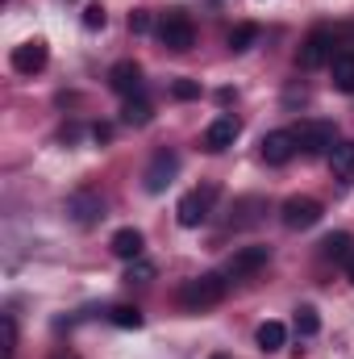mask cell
I'll return each mask as SVG.
<instances>
[{
	"mask_svg": "<svg viewBox=\"0 0 354 359\" xmlns=\"http://www.w3.org/2000/svg\"><path fill=\"white\" fill-rule=\"evenodd\" d=\"M150 276H155V268H150L146 259H134L129 271H125V280H150Z\"/></svg>",
	"mask_w": 354,
	"mask_h": 359,
	"instance_id": "cell-26",
	"label": "cell"
},
{
	"mask_svg": "<svg viewBox=\"0 0 354 359\" xmlns=\"http://www.w3.org/2000/svg\"><path fill=\"white\" fill-rule=\"evenodd\" d=\"M113 255L117 259H125V264H134V259H142V230H134V226H125V230H117L113 234Z\"/></svg>",
	"mask_w": 354,
	"mask_h": 359,
	"instance_id": "cell-14",
	"label": "cell"
},
{
	"mask_svg": "<svg viewBox=\"0 0 354 359\" xmlns=\"http://www.w3.org/2000/svg\"><path fill=\"white\" fill-rule=\"evenodd\" d=\"M176 172H179V155L176 151H159L155 159H150V168H146V192H163L171 180H176Z\"/></svg>",
	"mask_w": 354,
	"mask_h": 359,
	"instance_id": "cell-11",
	"label": "cell"
},
{
	"mask_svg": "<svg viewBox=\"0 0 354 359\" xmlns=\"http://www.w3.org/2000/svg\"><path fill=\"white\" fill-rule=\"evenodd\" d=\"M255 42H259V25L242 21V25H234V29H229V50H238V55H242V50H250Z\"/></svg>",
	"mask_w": 354,
	"mask_h": 359,
	"instance_id": "cell-19",
	"label": "cell"
},
{
	"mask_svg": "<svg viewBox=\"0 0 354 359\" xmlns=\"http://www.w3.org/2000/svg\"><path fill=\"white\" fill-rule=\"evenodd\" d=\"M67 217H71L76 226H96V222L104 217V201H100V192H92V188L71 192V196H67Z\"/></svg>",
	"mask_w": 354,
	"mask_h": 359,
	"instance_id": "cell-6",
	"label": "cell"
},
{
	"mask_svg": "<svg viewBox=\"0 0 354 359\" xmlns=\"http://www.w3.org/2000/svg\"><path fill=\"white\" fill-rule=\"evenodd\" d=\"M108 88L121 92V96H134V92L142 88V67H138L134 59L113 63V72H108Z\"/></svg>",
	"mask_w": 354,
	"mask_h": 359,
	"instance_id": "cell-13",
	"label": "cell"
},
{
	"mask_svg": "<svg viewBox=\"0 0 354 359\" xmlns=\"http://www.w3.org/2000/svg\"><path fill=\"white\" fill-rule=\"evenodd\" d=\"M46 42L42 38H34V42H21V46H13V72H21V76H34V72H42L46 67Z\"/></svg>",
	"mask_w": 354,
	"mask_h": 359,
	"instance_id": "cell-10",
	"label": "cell"
},
{
	"mask_svg": "<svg viewBox=\"0 0 354 359\" xmlns=\"http://www.w3.org/2000/svg\"><path fill=\"white\" fill-rule=\"evenodd\" d=\"M104 21H108V17H104L100 4H88V8H84V29H104Z\"/></svg>",
	"mask_w": 354,
	"mask_h": 359,
	"instance_id": "cell-25",
	"label": "cell"
},
{
	"mask_svg": "<svg viewBox=\"0 0 354 359\" xmlns=\"http://www.w3.org/2000/svg\"><path fill=\"white\" fill-rule=\"evenodd\" d=\"M225 301V280L221 276H192V280H183L179 284V305L183 309H192V313H200V309H213V305H221Z\"/></svg>",
	"mask_w": 354,
	"mask_h": 359,
	"instance_id": "cell-1",
	"label": "cell"
},
{
	"mask_svg": "<svg viewBox=\"0 0 354 359\" xmlns=\"http://www.w3.org/2000/svg\"><path fill=\"white\" fill-rule=\"evenodd\" d=\"M150 113H155V109H150L142 96H129V100H125V109H121V121H125V126H146V121H150Z\"/></svg>",
	"mask_w": 354,
	"mask_h": 359,
	"instance_id": "cell-20",
	"label": "cell"
},
{
	"mask_svg": "<svg viewBox=\"0 0 354 359\" xmlns=\"http://www.w3.org/2000/svg\"><path fill=\"white\" fill-rule=\"evenodd\" d=\"M330 59H334V34H330V29H313V34L300 42V50H296V63H300L304 72L330 67Z\"/></svg>",
	"mask_w": 354,
	"mask_h": 359,
	"instance_id": "cell-4",
	"label": "cell"
},
{
	"mask_svg": "<svg viewBox=\"0 0 354 359\" xmlns=\"http://www.w3.org/2000/svg\"><path fill=\"white\" fill-rule=\"evenodd\" d=\"M263 159L271 163V168H283L296 151H300V142H296V134L292 130H271V134H263Z\"/></svg>",
	"mask_w": 354,
	"mask_h": 359,
	"instance_id": "cell-9",
	"label": "cell"
},
{
	"mask_svg": "<svg viewBox=\"0 0 354 359\" xmlns=\"http://www.w3.org/2000/svg\"><path fill=\"white\" fill-rule=\"evenodd\" d=\"M296 330H300L304 339H313V334L321 330V318H317L313 305H300V309H296Z\"/></svg>",
	"mask_w": 354,
	"mask_h": 359,
	"instance_id": "cell-22",
	"label": "cell"
},
{
	"mask_svg": "<svg viewBox=\"0 0 354 359\" xmlns=\"http://www.w3.org/2000/svg\"><path fill=\"white\" fill-rule=\"evenodd\" d=\"M255 339H259V351H267V355H271V351H279V347L288 343V330H283V322H263Z\"/></svg>",
	"mask_w": 354,
	"mask_h": 359,
	"instance_id": "cell-17",
	"label": "cell"
},
{
	"mask_svg": "<svg viewBox=\"0 0 354 359\" xmlns=\"http://www.w3.org/2000/svg\"><path fill=\"white\" fill-rule=\"evenodd\" d=\"M267 259H271V247H242V251H234V255H229L225 276H234V280H242V276H255V271L263 268Z\"/></svg>",
	"mask_w": 354,
	"mask_h": 359,
	"instance_id": "cell-12",
	"label": "cell"
},
{
	"mask_svg": "<svg viewBox=\"0 0 354 359\" xmlns=\"http://www.w3.org/2000/svg\"><path fill=\"white\" fill-rule=\"evenodd\" d=\"M292 134H296L300 151H309V155H317V151H334V121H300Z\"/></svg>",
	"mask_w": 354,
	"mask_h": 359,
	"instance_id": "cell-7",
	"label": "cell"
},
{
	"mask_svg": "<svg viewBox=\"0 0 354 359\" xmlns=\"http://www.w3.org/2000/svg\"><path fill=\"white\" fill-rule=\"evenodd\" d=\"M217 184H204V188H192L187 196H179V205H176V217H179V226L183 230H196L208 213H213V201H217Z\"/></svg>",
	"mask_w": 354,
	"mask_h": 359,
	"instance_id": "cell-2",
	"label": "cell"
},
{
	"mask_svg": "<svg viewBox=\"0 0 354 359\" xmlns=\"http://www.w3.org/2000/svg\"><path fill=\"white\" fill-rule=\"evenodd\" d=\"M129 29L134 34H146L150 29V13H129Z\"/></svg>",
	"mask_w": 354,
	"mask_h": 359,
	"instance_id": "cell-27",
	"label": "cell"
},
{
	"mask_svg": "<svg viewBox=\"0 0 354 359\" xmlns=\"http://www.w3.org/2000/svg\"><path fill=\"white\" fill-rule=\"evenodd\" d=\"M159 38H163V46L167 50H192V42H196V25H192V17L187 13H163V21H159Z\"/></svg>",
	"mask_w": 354,
	"mask_h": 359,
	"instance_id": "cell-3",
	"label": "cell"
},
{
	"mask_svg": "<svg viewBox=\"0 0 354 359\" xmlns=\"http://www.w3.org/2000/svg\"><path fill=\"white\" fill-rule=\"evenodd\" d=\"M321 255H325L330 264H351L354 259V238L351 234H330V238L321 243Z\"/></svg>",
	"mask_w": 354,
	"mask_h": 359,
	"instance_id": "cell-16",
	"label": "cell"
},
{
	"mask_svg": "<svg viewBox=\"0 0 354 359\" xmlns=\"http://www.w3.org/2000/svg\"><path fill=\"white\" fill-rule=\"evenodd\" d=\"M238 134H242V126H238V117H217L208 130H204V138H200V147L208 151V155H221V151H229L234 142H238Z\"/></svg>",
	"mask_w": 354,
	"mask_h": 359,
	"instance_id": "cell-8",
	"label": "cell"
},
{
	"mask_svg": "<svg viewBox=\"0 0 354 359\" xmlns=\"http://www.w3.org/2000/svg\"><path fill=\"white\" fill-rule=\"evenodd\" d=\"M346 271H351V284H354V259H351V264H346Z\"/></svg>",
	"mask_w": 354,
	"mask_h": 359,
	"instance_id": "cell-28",
	"label": "cell"
},
{
	"mask_svg": "<svg viewBox=\"0 0 354 359\" xmlns=\"http://www.w3.org/2000/svg\"><path fill=\"white\" fill-rule=\"evenodd\" d=\"M330 168H334L338 176H351L354 172V142H338V147L330 151Z\"/></svg>",
	"mask_w": 354,
	"mask_h": 359,
	"instance_id": "cell-21",
	"label": "cell"
},
{
	"mask_svg": "<svg viewBox=\"0 0 354 359\" xmlns=\"http://www.w3.org/2000/svg\"><path fill=\"white\" fill-rule=\"evenodd\" d=\"M321 213H325V209H321L317 196H288L283 209H279V217H283L288 230H309V226L321 222Z\"/></svg>",
	"mask_w": 354,
	"mask_h": 359,
	"instance_id": "cell-5",
	"label": "cell"
},
{
	"mask_svg": "<svg viewBox=\"0 0 354 359\" xmlns=\"http://www.w3.org/2000/svg\"><path fill=\"white\" fill-rule=\"evenodd\" d=\"M171 96H176V100H196V96H200V84H196V80H176V84H171Z\"/></svg>",
	"mask_w": 354,
	"mask_h": 359,
	"instance_id": "cell-24",
	"label": "cell"
},
{
	"mask_svg": "<svg viewBox=\"0 0 354 359\" xmlns=\"http://www.w3.org/2000/svg\"><path fill=\"white\" fill-rule=\"evenodd\" d=\"M213 359H229V355H213Z\"/></svg>",
	"mask_w": 354,
	"mask_h": 359,
	"instance_id": "cell-29",
	"label": "cell"
},
{
	"mask_svg": "<svg viewBox=\"0 0 354 359\" xmlns=\"http://www.w3.org/2000/svg\"><path fill=\"white\" fill-rule=\"evenodd\" d=\"M0 330H4V351H0V359H13V351H17V326H13V318H0Z\"/></svg>",
	"mask_w": 354,
	"mask_h": 359,
	"instance_id": "cell-23",
	"label": "cell"
},
{
	"mask_svg": "<svg viewBox=\"0 0 354 359\" xmlns=\"http://www.w3.org/2000/svg\"><path fill=\"white\" fill-rule=\"evenodd\" d=\"M330 80L338 92H354V50H338L330 59Z\"/></svg>",
	"mask_w": 354,
	"mask_h": 359,
	"instance_id": "cell-15",
	"label": "cell"
},
{
	"mask_svg": "<svg viewBox=\"0 0 354 359\" xmlns=\"http://www.w3.org/2000/svg\"><path fill=\"white\" fill-rule=\"evenodd\" d=\"M108 322L121 326V330H142L146 318H142V309H134V305H113V309H108Z\"/></svg>",
	"mask_w": 354,
	"mask_h": 359,
	"instance_id": "cell-18",
	"label": "cell"
}]
</instances>
